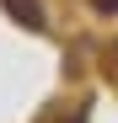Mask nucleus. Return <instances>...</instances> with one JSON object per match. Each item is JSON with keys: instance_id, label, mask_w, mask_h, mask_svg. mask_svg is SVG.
I'll return each mask as SVG.
<instances>
[{"instance_id": "nucleus-1", "label": "nucleus", "mask_w": 118, "mask_h": 123, "mask_svg": "<svg viewBox=\"0 0 118 123\" xmlns=\"http://www.w3.org/2000/svg\"><path fill=\"white\" fill-rule=\"evenodd\" d=\"M0 6H6L16 22L22 27H32V32H43V6H38V0H0Z\"/></svg>"}]
</instances>
